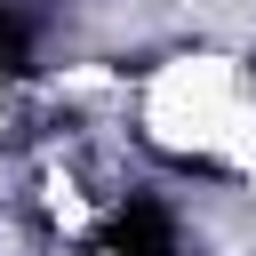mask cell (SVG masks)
<instances>
[{
  "label": "cell",
  "mask_w": 256,
  "mask_h": 256,
  "mask_svg": "<svg viewBox=\"0 0 256 256\" xmlns=\"http://www.w3.org/2000/svg\"><path fill=\"white\" fill-rule=\"evenodd\" d=\"M240 112L248 104H240V80H232L224 56H176L144 88V128L168 152H224L232 128H240Z\"/></svg>",
  "instance_id": "1"
},
{
  "label": "cell",
  "mask_w": 256,
  "mask_h": 256,
  "mask_svg": "<svg viewBox=\"0 0 256 256\" xmlns=\"http://www.w3.org/2000/svg\"><path fill=\"white\" fill-rule=\"evenodd\" d=\"M240 176H248V192H256V152H248V160H240Z\"/></svg>",
  "instance_id": "2"
}]
</instances>
